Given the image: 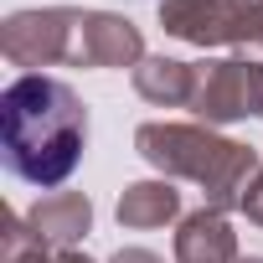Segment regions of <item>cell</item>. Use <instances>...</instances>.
<instances>
[{
	"label": "cell",
	"instance_id": "obj_10",
	"mask_svg": "<svg viewBox=\"0 0 263 263\" xmlns=\"http://www.w3.org/2000/svg\"><path fill=\"white\" fill-rule=\"evenodd\" d=\"M135 93L155 108H191L196 93V67L176 62V57H145L135 67Z\"/></svg>",
	"mask_w": 263,
	"mask_h": 263
},
{
	"label": "cell",
	"instance_id": "obj_2",
	"mask_svg": "<svg viewBox=\"0 0 263 263\" xmlns=\"http://www.w3.org/2000/svg\"><path fill=\"white\" fill-rule=\"evenodd\" d=\"M135 150L145 165H155L165 181H196L212 212H237L253 176L263 171L253 145H237L217 135L212 124H176L155 119L135 129Z\"/></svg>",
	"mask_w": 263,
	"mask_h": 263
},
{
	"label": "cell",
	"instance_id": "obj_6",
	"mask_svg": "<svg viewBox=\"0 0 263 263\" xmlns=\"http://www.w3.org/2000/svg\"><path fill=\"white\" fill-rule=\"evenodd\" d=\"M140 62H145V36H140V26L129 21V16L83 11L72 67H129V72H135Z\"/></svg>",
	"mask_w": 263,
	"mask_h": 263
},
{
	"label": "cell",
	"instance_id": "obj_8",
	"mask_svg": "<svg viewBox=\"0 0 263 263\" xmlns=\"http://www.w3.org/2000/svg\"><path fill=\"white\" fill-rule=\"evenodd\" d=\"M237 232L227 222V212H191L176 227V263H237Z\"/></svg>",
	"mask_w": 263,
	"mask_h": 263
},
{
	"label": "cell",
	"instance_id": "obj_15",
	"mask_svg": "<svg viewBox=\"0 0 263 263\" xmlns=\"http://www.w3.org/2000/svg\"><path fill=\"white\" fill-rule=\"evenodd\" d=\"M237 263H263V258H237Z\"/></svg>",
	"mask_w": 263,
	"mask_h": 263
},
{
	"label": "cell",
	"instance_id": "obj_16",
	"mask_svg": "<svg viewBox=\"0 0 263 263\" xmlns=\"http://www.w3.org/2000/svg\"><path fill=\"white\" fill-rule=\"evenodd\" d=\"M258 119H263V93H258Z\"/></svg>",
	"mask_w": 263,
	"mask_h": 263
},
{
	"label": "cell",
	"instance_id": "obj_5",
	"mask_svg": "<svg viewBox=\"0 0 263 263\" xmlns=\"http://www.w3.org/2000/svg\"><path fill=\"white\" fill-rule=\"evenodd\" d=\"M258 93H263V62L248 57H212L196 67V93H191V114L196 124H237L248 114H258Z\"/></svg>",
	"mask_w": 263,
	"mask_h": 263
},
{
	"label": "cell",
	"instance_id": "obj_9",
	"mask_svg": "<svg viewBox=\"0 0 263 263\" xmlns=\"http://www.w3.org/2000/svg\"><path fill=\"white\" fill-rule=\"evenodd\" d=\"M181 217V191L176 181H129L119 191V227L129 232H150V227H165Z\"/></svg>",
	"mask_w": 263,
	"mask_h": 263
},
{
	"label": "cell",
	"instance_id": "obj_3",
	"mask_svg": "<svg viewBox=\"0 0 263 263\" xmlns=\"http://www.w3.org/2000/svg\"><path fill=\"white\" fill-rule=\"evenodd\" d=\"M160 26L186 47H263V0H160Z\"/></svg>",
	"mask_w": 263,
	"mask_h": 263
},
{
	"label": "cell",
	"instance_id": "obj_11",
	"mask_svg": "<svg viewBox=\"0 0 263 263\" xmlns=\"http://www.w3.org/2000/svg\"><path fill=\"white\" fill-rule=\"evenodd\" d=\"M52 258V248L31 232V222L26 217H16L11 206H6V232H0V263H47Z\"/></svg>",
	"mask_w": 263,
	"mask_h": 263
},
{
	"label": "cell",
	"instance_id": "obj_1",
	"mask_svg": "<svg viewBox=\"0 0 263 263\" xmlns=\"http://www.w3.org/2000/svg\"><path fill=\"white\" fill-rule=\"evenodd\" d=\"M88 150L83 98L47 72H21L0 93V155L31 186H62Z\"/></svg>",
	"mask_w": 263,
	"mask_h": 263
},
{
	"label": "cell",
	"instance_id": "obj_4",
	"mask_svg": "<svg viewBox=\"0 0 263 263\" xmlns=\"http://www.w3.org/2000/svg\"><path fill=\"white\" fill-rule=\"evenodd\" d=\"M78 26L83 11L78 6H31V11H11L0 21V52L11 67H57L78 57Z\"/></svg>",
	"mask_w": 263,
	"mask_h": 263
},
{
	"label": "cell",
	"instance_id": "obj_7",
	"mask_svg": "<svg viewBox=\"0 0 263 263\" xmlns=\"http://www.w3.org/2000/svg\"><path fill=\"white\" fill-rule=\"evenodd\" d=\"M26 222H31V232H36L52 253H72V248L88 237V227H93V201H88L83 191H52V196H42V201L26 212Z\"/></svg>",
	"mask_w": 263,
	"mask_h": 263
},
{
	"label": "cell",
	"instance_id": "obj_14",
	"mask_svg": "<svg viewBox=\"0 0 263 263\" xmlns=\"http://www.w3.org/2000/svg\"><path fill=\"white\" fill-rule=\"evenodd\" d=\"M47 263H93V258H88V253H78V248H72V253H52V258H47Z\"/></svg>",
	"mask_w": 263,
	"mask_h": 263
},
{
	"label": "cell",
	"instance_id": "obj_12",
	"mask_svg": "<svg viewBox=\"0 0 263 263\" xmlns=\"http://www.w3.org/2000/svg\"><path fill=\"white\" fill-rule=\"evenodd\" d=\"M253 227H263V171L253 176V186H248V196H242V206H237Z\"/></svg>",
	"mask_w": 263,
	"mask_h": 263
},
{
	"label": "cell",
	"instance_id": "obj_13",
	"mask_svg": "<svg viewBox=\"0 0 263 263\" xmlns=\"http://www.w3.org/2000/svg\"><path fill=\"white\" fill-rule=\"evenodd\" d=\"M108 263H165L160 253H150V248H119Z\"/></svg>",
	"mask_w": 263,
	"mask_h": 263
}]
</instances>
